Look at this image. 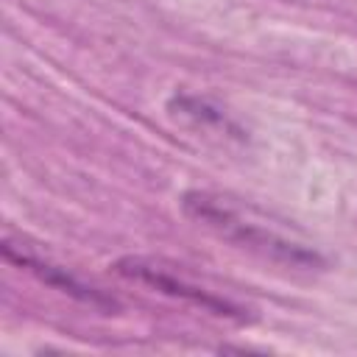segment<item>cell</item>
I'll list each match as a JSON object with an SVG mask.
<instances>
[{
    "mask_svg": "<svg viewBox=\"0 0 357 357\" xmlns=\"http://www.w3.org/2000/svg\"><path fill=\"white\" fill-rule=\"evenodd\" d=\"M3 257L8 262H14L17 268L28 271L31 276H36L42 284H47V287H53V290H59V293H64V296H70V298L92 307V310H100V312L117 310V301L109 293L98 290L95 284H86L84 279H78L67 268L56 265L53 259H47L45 254H39L33 245H28L22 237L17 240V237L6 234L3 237Z\"/></svg>",
    "mask_w": 357,
    "mask_h": 357,
    "instance_id": "cell-3",
    "label": "cell"
},
{
    "mask_svg": "<svg viewBox=\"0 0 357 357\" xmlns=\"http://www.w3.org/2000/svg\"><path fill=\"white\" fill-rule=\"evenodd\" d=\"M112 271L117 276H123L126 282H134V284H145L151 287L153 293H162V296H170L176 301H187L204 312H212V315H220V318H231V321H245V310L237 307L234 301L178 276L176 271L165 268L162 262H153V259H145V257H123L112 265Z\"/></svg>",
    "mask_w": 357,
    "mask_h": 357,
    "instance_id": "cell-2",
    "label": "cell"
},
{
    "mask_svg": "<svg viewBox=\"0 0 357 357\" xmlns=\"http://www.w3.org/2000/svg\"><path fill=\"white\" fill-rule=\"evenodd\" d=\"M167 112L192 123L195 128H215L231 139H245V131L218 106L212 103L209 98H201V95H190V92H176L170 100H167Z\"/></svg>",
    "mask_w": 357,
    "mask_h": 357,
    "instance_id": "cell-4",
    "label": "cell"
},
{
    "mask_svg": "<svg viewBox=\"0 0 357 357\" xmlns=\"http://www.w3.org/2000/svg\"><path fill=\"white\" fill-rule=\"evenodd\" d=\"M181 212L195 220L198 226H204L206 231H212L215 237L284 268H296V271H321L326 265V259L298 243L290 240L284 234H279L276 229H271L268 223H262L259 218L243 212L237 204H231L229 198L209 192V190H187L181 195Z\"/></svg>",
    "mask_w": 357,
    "mask_h": 357,
    "instance_id": "cell-1",
    "label": "cell"
}]
</instances>
